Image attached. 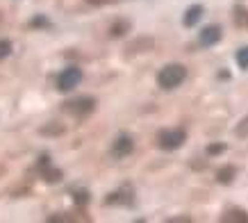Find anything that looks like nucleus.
<instances>
[{
	"label": "nucleus",
	"instance_id": "f257e3e1",
	"mask_svg": "<svg viewBox=\"0 0 248 223\" xmlns=\"http://www.w3.org/2000/svg\"><path fill=\"white\" fill-rule=\"evenodd\" d=\"M185 78H187V68L182 64H166L157 73V84L162 89H175L185 82Z\"/></svg>",
	"mask_w": 248,
	"mask_h": 223
},
{
	"label": "nucleus",
	"instance_id": "f03ea898",
	"mask_svg": "<svg viewBox=\"0 0 248 223\" xmlns=\"http://www.w3.org/2000/svg\"><path fill=\"white\" fill-rule=\"evenodd\" d=\"M185 139H187V134L180 127H175V130H162L157 134V146L162 150H175L185 143Z\"/></svg>",
	"mask_w": 248,
	"mask_h": 223
},
{
	"label": "nucleus",
	"instance_id": "7ed1b4c3",
	"mask_svg": "<svg viewBox=\"0 0 248 223\" xmlns=\"http://www.w3.org/2000/svg\"><path fill=\"white\" fill-rule=\"evenodd\" d=\"M80 82H82V71L78 66H66L60 75H57V89L66 94V91L76 89Z\"/></svg>",
	"mask_w": 248,
	"mask_h": 223
},
{
	"label": "nucleus",
	"instance_id": "20e7f679",
	"mask_svg": "<svg viewBox=\"0 0 248 223\" xmlns=\"http://www.w3.org/2000/svg\"><path fill=\"white\" fill-rule=\"evenodd\" d=\"M96 107V100L93 98H78V100H71L66 103V110L71 114H76V116H87L89 112H93Z\"/></svg>",
	"mask_w": 248,
	"mask_h": 223
},
{
	"label": "nucleus",
	"instance_id": "39448f33",
	"mask_svg": "<svg viewBox=\"0 0 248 223\" xmlns=\"http://www.w3.org/2000/svg\"><path fill=\"white\" fill-rule=\"evenodd\" d=\"M132 148H135V142H132V137H128V134H121L119 139L114 142L112 150H114V155L116 157H125L132 153Z\"/></svg>",
	"mask_w": 248,
	"mask_h": 223
},
{
	"label": "nucleus",
	"instance_id": "423d86ee",
	"mask_svg": "<svg viewBox=\"0 0 248 223\" xmlns=\"http://www.w3.org/2000/svg\"><path fill=\"white\" fill-rule=\"evenodd\" d=\"M221 41V28L218 25H207L201 32V44L203 46H214Z\"/></svg>",
	"mask_w": 248,
	"mask_h": 223
},
{
	"label": "nucleus",
	"instance_id": "0eeeda50",
	"mask_svg": "<svg viewBox=\"0 0 248 223\" xmlns=\"http://www.w3.org/2000/svg\"><path fill=\"white\" fill-rule=\"evenodd\" d=\"M201 16H203V7H201V5H191V7L185 12V18H182V23H185L187 28H194L196 23L201 21Z\"/></svg>",
	"mask_w": 248,
	"mask_h": 223
},
{
	"label": "nucleus",
	"instance_id": "6e6552de",
	"mask_svg": "<svg viewBox=\"0 0 248 223\" xmlns=\"http://www.w3.org/2000/svg\"><path fill=\"white\" fill-rule=\"evenodd\" d=\"M232 175H234V166H228V169H221V171H218L217 180L218 182H223V185H228V182L232 180Z\"/></svg>",
	"mask_w": 248,
	"mask_h": 223
},
{
	"label": "nucleus",
	"instance_id": "1a4fd4ad",
	"mask_svg": "<svg viewBox=\"0 0 248 223\" xmlns=\"http://www.w3.org/2000/svg\"><path fill=\"white\" fill-rule=\"evenodd\" d=\"M237 64H239L241 68H248V46H244V48L237 50Z\"/></svg>",
	"mask_w": 248,
	"mask_h": 223
},
{
	"label": "nucleus",
	"instance_id": "9d476101",
	"mask_svg": "<svg viewBox=\"0 0 248 223\" xmlns=\"http://www.w3.org/2000/svg\"><path fill=\"white\" fill-rule=\"evenodd\" d=\"M223 221H248V216L244 212H230L223 216Z\"/></svg>",
	"mask_w": 248,
	"mask_h": 223
},
{
	"label": "nucleus",
	"instance_id": "9b49d317",
	"mask_svg": "<svg viewBox=\"0 0 248 223\" xmlns=\"http://www.w3.org/2000/svg\"><path fill=\"white\" fill-rule=\"evenodd\" d=\"M9 52H12V44H9L7 39H0V60L7 57Z\"/></svg>",
	"mask_w": 248,
	"mask_h": 223
},
{
	"label": "nucleus",
	"instance_id": "f8f14e48",
	"mask_svg": "<svg viewBox=\"0 0 248 223\" xmlns=\"http://www.w3.org/2000/svg\"><path fill=\"white\" fill-rule=\"evenodd\" d=\"M44 175H46L48 182H57V180H62V171H48V169H46Z\"/></svg>",
	"mask_w": 248,
	"mask_h": 223
},
{
	"label": "nucleus",
	"instance_id": "ddd939ff",
	"mask_svg": "<svg viewBox=\"0 0 248 223\" xmlns=\"http://www.w3.org/2000/svg\"><path fill=\"white\" fill-rule=\"evenodd\" d=\"M226 150V143H212L210 148H207V153L210 155H217V153H223Z\"/></svg>",
	"mask_w": 248,
	"mask_h": 223
},
{
	"label": "nucleus",
	"instance_id": "4468645a",
	"mask_svg": "<svg viewBox=\"0 0 248 223\" xmlns=\"http://www.w3.org/2000/svg\"><path fill=\"white\" fill-rule=\"evenodd\" d=\"M123 30H128V23H119V25H114L112 34H114V37H121V34H123Z\"/></svg>",
	"mask_w": 248,
	"mask_h": 223
},
{
	"label": "nucleus",
	"instance_id": "2eb2a0df",
	"mask_svg": "<svg viewBox=\"0 0 248 223\" xmlns=\"http://www.w3.org/2000/svg\"><path fill=\"white\" fill-rule=\"evenodd\" d=\"M237 134H239V137H244V134H248V119H244V121H241V126L237 127Z\"/></svg>",
	"mask_w": 248,
	"mask_h": 223
},
{
	"label": "nucleus",
	"instance_id": "dca6fc26",
	"mask_svg": "<svg viewBox=\"0 0 248 223\" xmlns=\"http://www.w3.org/2000/svg\"><path fill=\"white\" fill-rule=\"evenodd\" d=\"M87 196H89V193H87V191H76V201L80 203V205H84V203L89 201V198H87Z\"/></svg>",
	"mask_w": 248,
	"mask_h": 223
},
{
	"label": "nucleus",
	"instance_id": "f3484780",
	"mask_svg": "<svg viewBox=\"0 0 248 223\" xmlns=\"http://www.w3.org/2000/svg\"><path fill=\"white\" fill-rule=\"evenodd\" d=\"M32 25H48V21H46L44 16H37V18L32 21Z\"/></svg>",
	"mask_w": 248,
	"mask_h": 223
}]
</instances>
